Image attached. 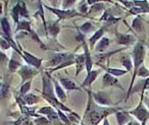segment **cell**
I'll return each instance as SVG.
<instances>
[{"label":"cell","mask_w":149,"mask_h":125,"mask_svg":"<svg viewBox=\"0 0 149 125\" xmlns=\"http://www.w3.org/2000/svg\"><path fill=\"white\" fill-rule=\"evenodd\" d=\"M147 106H148V109H149V102L147 103Z\"/></svg>","instance_id":"816d5d0a"},{"label":"cell","mask_w":149,"mask_h":125,"mask_svg":"<svg viewBox=\"0 0 149 125\" xmlns=\"http://www.w3.org/2000/svg\"><path fill=\"white\" fill-rule=\"evenodd\" d=\"M120 3H123L125 6L128 7L129 10H130L131 8H133V7H134V2H133V1H120Z\"/></svg>","instance_id":"ee69618b"},{"label":"cell","mask_w":149,"mask_h":125,"mask_svg":"<svg viewBox=\"0 0 149 125\" xmlns=\"http://www.w3.org/2000/svg\"><path fill=\"white\" fill-rule=\"evenodd\" d=\"M59 81L62 88L66 90H81V86H78L72 80L68 77H60Z\"/></svg>","instance_id":"2e32d148"},{"label":"cell","mask_w":149,"mask_h":125,"mask_svg":"<svg viewBox=\"0 0 149 125\" xmlns=\"http://www.w3.org/2000/svg\"><path fill=\"white\" fill-rule=\"evenodd\" d=\"M2 10H3V6H2V3L0 2V17L2 15Z\"/></svg>","instance_id":"c3c4849f"},{"label":"cell","mask_w":149,"mask_h":125,"mask_svg":"<svg viewBox=\"0 0 149 125\" xmlns=\"http://www.w3.org/2000/svg\"><path fill=\"white\" fill-rule=\"evenodd\" d=\"M105 8V5H104V3L102 2H96L95 4H93L91 6V8L89 9V12H99V11H102L103 9Z\"/></svg>","instance_id":"8d00e7d4"},{"label":"cell","mask_w":149,"mask_h":125,"mask_svg":"<svg viewBox=\"0 0 149 125\" xmlns=\"http://www.w3.org/2000/svg\"><path fill=\"white\" fill-rule=\"evenodd\" d=\"M38 114L39 115H45L46 118L49 119L51 122H56V121H60L59 117H58L57 111L53 108L52 106H45L42 108L38 109Z\"/></svg>","instance_id":"30bf717a"},{"label":"cell","mask_w":149,"mask_h":125,"mask_svg":"<svg viewBox=\"0 0 149 125\" xmlns=\"http://www.w3.org/2000/svg\"><path fill=\"white\" fill-rule=\"evenodd\" d=\"M100 73V70H92L89 73H87V76L84 79V81L81 84V88H91V84H93L94 80L97 78L98 74Z\"/></svg>","instance_id":"9a60e30c"},{"label":"cell","mask_w":149,"mask_h":125,"mask_svg":"<svg viewBox=\"0 0 149 125\" xmlns=\"http://www.w3.org/2000/svg\"><path fill=\"white\" fill-rule=\"evenodd\" d=\"M103 34H104V29L103 28H101V29L97 30V31L93 34V36L90 37L89 44H90V48H91V49H93L94 46H95V44L97 43V42H99L100 40L103 38Z\"/></svg>","instance_id":"7402d4cb"},{"label":"cell","mask_w":149,"mask_h":125,"mask_svg":"<svg viewBox=\"0 0 149 125\" xmlns=\"http://www.w3.org/2000/svg\"><path fill=\"white\" fill-rule=\"evenodd\" d=\"M19 31H25L28 32L29 34L33 33V30L31 28V23L29 21H26V19H23V21H19V23L17 25V29H15V33H19Z\"/></svg>","instance_id":"603a6c76"},{"label":"cell","mask_w":149,"mask_h":125,"mask_svg":"<svg viewBox=\"0 0 149 125\" xmlns=\"http://www.w3.org/2000/svg\"><path fill=\"white\" fill-rule=\"evenodd\" d=\"M102 125H110L109 124V121H108V118L104 119V120H103V124H102Z\"/></svg>","instance_id":"7dc6e473"},{"label":"cell","mask_w":149,"mask_h":125,"mask_svg":"<svg viewBox=\"0 0 149 125\" xmlns=\"http://www.w3.org/2000/svg\"><path fill=\"white\" fill-rule=\"evenodd\" d=\"M104 69H106V72L109 73L110 75L114 76V77L125 75V74L128 73V71H127L126 69H120V68H109V67H107V68H104Z\"/></svg>","instance_id":"1f68e13d"},{"label":"cell","mask_w":149,"mask_h":125,"mask_svg":"<svg viewBox=\"0 0 149 125\" xmlns=\"http://www.w3.org/2000/svg\"><path fill=\"white\" fill-rule=\"evenodd\" d=\"M37 5H38V10L36 12L35 17L39 15L41 17V19L43 21V26H44V31H45V34L47 33V23H46V19H45V13H44V5L42 4V1H37Z\"/></svg>","instance_id":"484cf974"},{"label":"cell","mask_w":149,"mask_h":125,"mask_svg":"<svg viewBox=\"0 0 149 125\" xmlns=\"http://www.w3.org/2000/svg\"><path fill=\"white\" fill-rule=\"evenodd\" d=\"M127 125H141V124L137 122V121H130Z\"/></svg>","instance_id":"bcb514c9"},{"label":"cell","mask_w":149,"mask_h":125,"mask_svg":"<svg viewBox=\"0 0 149 125\" xmlns=\"http://www.w3.org/2000/svg\"><path fill=\"white\" fill-rule=\"evenodd\" d=\"M33 123L35 125H51L52 122L48 118H46V117H43V116L40 115L39 117H37L36 119H34Z\"/></svg>","instance_id":"836d02e7"},{"label":"cell","mask_w":149,"mask_h":125,"mask_svg":"<svg viewBox=\"0 0 149 125\" xmlns=\"http://www.w3.org/2000/svg\"><path fill=\"white\" fill-rule=\"evenodd\" d=\"M123 50H125V48H122V49H118V50H114V51H110V52H105V53H99V54H96L94 57H95V59L97 60L96 61V63L98 64V65H102V63H104L105 61H107V60H109V58L111 57L112 55H114V54L118 53V52H122Z\"/></svg>","instance_id":"5bb4252c"},{"label":"cell","mask_w":149,"mask_h":125,"mask_svg":"<svg viewBox=\"0 0 149 125\" xmlns=\"http://www.w3.org/2000/svg\"><path fill=\"white\" fill-rule=\"evenodd\" d=\"M0 36H1V37H2V36H3V33H0Z\"/></svg>","instance_id":"f907efd6"},{"label":"cell","mask_w":149,"mask_h":125,"mask_svg":"<svg viewBox=\"0 0 149 125\" xmlns=\"http://www.w3.org/2000/svg\"><path fill=\"white\" fill-rule=\"evenodd\" d=\"M143 100H144V94L141 95V101L138 106L133 110L129 111V114L133 115L142 125H146L147 121L149 120V110L145 107Z\"/></svg>","instance_id":"277c9868"},{"label":"cell","mask_w":149,"mask_h":125,"mask_svg":"<svg viewBox=\"0 0 149 125\" xmlns=\"http://www.w3.org/2000/svg\"><path fill=\"white\" fill-rule=\"evenodd\" d=\"M120 60L122 65L126 68L127 71L128 72L132 71L133 70V60H132V58L130 57V55H128V54H123V55L120 56Z\"/></svg>","instance_id":"cb8c5ba5"},{"label":"cell","mask_w":149,"mask_h":125,"mask_svg":"<svg viewBox=\"0 0 149 125\" xmlns=\"http://www.w3.org/2000/svg\"><path fill=\"white\" fill-rule=\"evenodd\" d=\"M76 3V0H64L62 1V8L63 10H68V8L72 7Z\"/></svg>","instance_id":"60d3db41"},{"label":"cell","mask_w":149,"mask_h":125,"mask_svg":"<svg viewBox=\"0 0 149 125\" xmlns=\"http://www.w3.org/2000/svg\"><path fill=\"white\" fill-rule=\"evenodd\" d=\"M145 55H146V48H145V44L143 41H139L135 44L134 49H133L132 52V59H133V69H134V72H133V76H132V80H131L130 84V88L128 90V93H127V97L126 100H128L130 98L131 95V90L134 88V81L136 79L137 76V72H138L139 68L142 66L143 62H144V58Z\"/></svg>","instance_id":"7a4b0ae2"},{"label":"cell","mask_w":149,"mask_h":125,"mask_svg":"<svg viewBox=\"0 0 149 125\" xmlns=\"http://www.w3.org/2000/svg\"><path fill=\"white\" fill-rule=\"evenodd\" d=\"M132 27L133 29L136 31V33L138 34H145V31H144V27H143V21H142V19L140 17H136L135 19H133V23H132Z\"/></svg>","instance_id":"d4e9b609"},{"label":"cell","mask_w":149,"mask_h":125,"mask_svg":"<svg viewBox=\"0 0 149 125\" xmlns=\"http://www.w3.org/2000/svg\"><path fill=\"white\" fill-rule=\"evenodd\" d=\"M74 60H76V65H77L76 76H78L80 72H82L86 68V57H85V54L77 55L76 57H74Z\"/></svg>","instance_id":"44dd1931"},{"label":"cell","mask_w":149,"mask_h":125,"mask_svg":"<svg viewBox=\"0 0 149 125\" xmlns=\"http://www.w3.org/2000/svg\"><path fill=\"white\" fill-rule=\"evenodd\" d=\"M100 21H108V23H116V21H120V19L116 17L113 15V13L110 10H105L101 17H100Z\"/></svg>","instance_id":"f546056e"},{"label":"cell","mask_w":149,"mask_h":125,"mask_svg":"<svg viewBox=\"0 0 149 125\" xmlns=\"http://www.w3.org/2000/svg\"><path fill=\"white\" fill-rule=\"evenodd\" d=\"M72 125H74V124H72Z\"/></svg>","instance_id":"11a10c76"},{"label":"cell","mask_w":149,"mask_h":125,"mask_svg":"<svg viewBox=\"0 0 149 125\" xmlns=\"http://www.w3.org/2000/svg\"><path fill=\"white\" fill-rule=\"evenodd\" d=\"M74 60V55L72 53H56L52 56L51 60L47 63V66H57L65 63V62Z\"/></svg>","instance_id":"8992f818"},{"label":"cell","mask_w":149,"mask_h":125,"mask_svg":"<svg viewBox=\"0 0 149 125\" xmlns=\"http://www.w3.org/2000/svg\"><path fill=\"white\" fill-rule=\"evenodd\" d=\"M148 100H149V98H148Z\"/></svg>","instance_id":"db71d44e"},{"label":"cell","mask_w":149,"mask_h":125,"mask_svg":"<svg viewBox=\"0 0 149 125\" xmlns=\"http://www.w3.org/2000/svg\"><path fill=\"white\" fill-rule=\"evenodd\" d=\"M19 67H22L21 62H19V60L15 59V54H13V58H11V59H9V62H8V70L11 72V73H13V72L17 71V70L19 69Z\"/></svg>","instance_id":"4dcf8cb0"},{"label":"cell","mask_w":149,"mask_h":125,"mask_svg":"<svg viewBox=\"0 0 149 125\" xmlns=\"http://www.w3.org/2000/svg\"><path fill=\"white\" fill-rule=\"evenodd\" d=\"M86 90L88 93V105L83 119L84 125H97L101 120L107 118L108 115L116 114V112L120 111V108L97 106L92 98L91 90L89 88Z\"/></svg>","instance_id":"6da1fadb"},{"label":"cell","mask_w":149,"mask_h":125,"mask_svg":"<svg viewBox=\"0 0 149 125\" xmlns=\"http://www.w3.org/2000/svg\"><path fill=\"white\" fill-rule=\"evenodd\" d=\"M88 4L87 3H85V1H83V2L80 4V13H86L88 12V8H87Z\"/></svg>","instance_id":"7bdbcfd3"},{"label":"cell","mask_w":149,"mask_h":125,"mask_svg":"<svg viewBox=\"0 0 149 125\" xmlns=\"http://www.w3.org/2000/svg\"><path fill=\"white\" fill-rule=\"evenodd\" d=\"M52 82H53V86H54V90H55V94L57 96V98L59 99V101L61 103H63L66 101V94L64 93V90L60 84L57 81L56 79H52Z\"/></svg>","instance_id":"d6986e66"},{"label":"cell","mask_w":149,"mask_h":125,"mask_svg":"<svg viewBox=\"0 0 149 125\" xmlns=\"http://www.w3.org/2000/svg\"><path fill=\"white\" fill-rule=\"evenodd\" d=\"M17 100L19 104L32 106V105H35V104H37V103H39L40 101H41V98L35 94H27L24 97H17Z\"/></svg>","instance_id":"7c38bea8"},{"label":"cell","mask_w":149,"mask_h":125,"mask_svg":"<svg viewBox=\"0 0 149 125\" xmlns=\"http://www.w3.org/2000/svg\"><path fill=\"white\" fill-rule=\"evenodd\" d=\"M10 15H11V17H13V21H15V23L17 25L19 21V17H21V1L17 2L15 6L11 9Z\"/></svg>","instance_id":"83f0119b"},{"label":"cell","mask_w":149,"mask_h":125,"mask_svg":"<svg viewBox=\"0 0 149 125\" xmlns=\"http://www.w3.org/2000/svg\"><path fill=\"white\" fill-rule=\"evenodd\" d=\"M109 43H110V40L106 37H103L97 43V45H96V47H95V50L97 52H100V53H103V51H105L106 48L109 46Z\"/></svg>","instance_id":"4316f807"},{"label":"cell","mask_w":149,"mask_h":125,"mask_svg":"<svg viewBox=\"0 0 149 125\" xmlns=\"http://www.w3.org/2000/svg\"><path fill=\"white\" fill-rule=\"evenodd\" d=\"M102 84H103L104 88H108V86H116V88H120V90H124V88L120 86V81L118 80V78L114 77V76L110 75L109 73L106 72L105 74L102 77Z\"/></svg>","instance_id":"4fadbf2b"},{"label":"cell","mask_w":149,"mask_h":125,"mask_svg":"<svg viewBox=\"0 0 149 125\" xmlns=\"http://www.w3.org/2000/svg\"><path fill=\"white\" fill-rule=\"evenodd\" d=\"M2 86H3V84L2 82H0V90H1V88H2Z\"/></svg>","instance_id":"681fc988"},{"label":"cell","mask_w":149,"mask_h":125,"mask_svg":"<svg viewBox=\"0 0 149 125\" xmlns=\"http://www.w3.org/2000/svg\"><path fill=\"white\" fill-rule=\"evenodd\" d=\"M19 74L22 77V81H23V84L25 82L31 80L34 76H36L39 72V70L36 69V68L32 67L30 65H22V67L19 69Z\"/></svg>","instance_id":"ba28073f"},{"label":"cell","mask_w":149,"mask_h":125,"mask_svg":"<svg viewBox=\"0 0 149 125\" xmlns=\"http://www.w3.org/2000/svg\"><path fill=\"white\" fill-rule=\"evenodd\" d=\"M137 75L140 76L141 78H147V77H149V70L147 69L145 66L142 65L139 68L138 72H137Z\"/></svg>","instance_id":"74e56055"},{"label":"cell","mask_w":149,"mask_h":125,"mask_svg":"<svg viewBox=\"0 0 149 125\" xmlns=\"http://www.w3.org/2000/svg\"><path fill=\"white\" fill-rule=\"evenodd\" d=\"M116 117L118 125H127L130 121H132L128 111H118L116 113Z\"/></svg>","instance_id":"ac0fdd59"},{"label":"cell","mask_w":149,"mask_h":125,"mask_svg":"<svg viewBox=\"0 0 149 125\" xmlns=\"http://www.w3.org/2000/svg\"><path fill=\"white\" fill-rule=\"evenodd\" d=\"M19 55H21L22 57L24 58V60H25V61L27 62L30 66H32V67L36 68V69H38V70L41 68L43 59L36 57V56L32 55L31 53H29L28 51L23 50V49H19Z\"/></svg>","instance_id":"52a82bcc"},{"label":"cell","mask_w":149,"mask_h":125,"mask_svg":"<svg viewBox=\"0 0 149 125\" xmlns=\"http://www.w3.org/2000/svg\"><path fill=\"white\" fill-rule=\"evenodd\" d=\"M82 45L84 47V54H85V57H86V70H87V73H89L90 71H92L93 59H92L91 55H90L89 47H88V44L86 43V41L82 42Z\"/></svg>","instance_id":"e0dca14e"},{"label":"cell","mask_w":149,"mask_h":125,"mask_svg":"<svg viewBox=\"0 0 149 125\" xmlns=\"http://www.w3.org/2000/svg\"><path fill=\"white\" fill-rule=\"evenodd\" d=\"M134 2V6L139 7L143 10V13H149V3L148 1H140V0H135L133 1Z\"/></svg>","instance_id":"d6a6232c"},{"label":"cell","mask_w":149,"mask_h":125,"mask_svg":"<svg viewBox=\"0 0 149 125\" xmlns=\"http://www.w3.org/2000/svg\"><path fill=\"white\" fill-rule=\"evenodd\" d=\"M9 86H10V77L5 78V81L3 82L2 88L0 90V100H3V99L7 98L8 96V92H9Z\"/></svg>","instance_id":"f1b7e54d"},{"label":"cell","mask_w":149,"mask_h":125,"mask_svg":"<svg viewBox=\"0 0 149 125\" xmlns=\"http://www.w3.org/2000/svg\"><path fill=\"white\" fill-rule=\"evenodd\" d=\"M92 98L95 103H97L98 105H100L101 107H107V106H112L113 102L111 101L109 97V94L105 92H96L92 94Z\"/></svg>","instance_id":"9c48e42d"},{"label":"cell","mask_w":149,"mask_h":125,"mask_svg":"<svg viewBox=\"0 0 149 125\" xmlns=\"http://www.w3.org/2000/svg\"><path fill=\"white\" fill-rule=\"evenodd\" d=\"M58 23L59 21H50L47 26V33H46V35L51 36L52 38L55 39L60 32V28L58 26Z\"/></svg>","instance_id":"ffe728a7"},{"label":"cell","mask_w":149,"mask_h":125,"mask_svg":"<svg viewBox=\"0 0 149 125\" xmlns=\"http://www.w3.org/2000/svg\"><path fill=\"white\" fill-rule=\"evenodd\" d=\"M8 62L9 59L6 56V54L3 53L2 51H0V64H7Z\"/></svg>","instance_id":"b9f144b4"},{"label":"cell","mask_w":149,"mask_h":125,"mask_svg":"<svg viewBox=\"0 0 149 125\" xmlns=\"http://www.w3.org/2000/svg\"><path fill=\"white\" fill-rule=\"evenodd\" d=\"M0 47L2 50H7L11 47V45L3 37H0Z\"/></svg>","instance_id":"ab89813d"},{"label":"cell","mask_w":149,"mask_h":125,"mask_svg":"<svg viewBox=\"0 0 149 125\" xmlns=\"http://www.w3.org/2000/svg\"><path fill=\"white\" fill-rule=\"evenodd\" d=\"M147 90H148V92H149V88H147Z\"/></svg>","instance_id":"f5cc1de1"},{"label":"cell","mask_w":149,"mask_h":125,"mask_svg":"<svg viewBox=\"0 0 149 125\" xmlns=\"http://www.w3.org/2000/svg\"><path fill=\"white\" fill-rule=\"evenodd\" d=\"M42 98L46 102L57 100L55 96V90H54V86L52 82V78L50 77V73L47 71H43L42 73Z\"/></svg>","instance_id":"3957f363"},{"label":"cell","mask_w":149,"mask_h":125,"mask_svg":"<svg viewBox=\"0 0 149 125\" xmlns=\"http://www.w3.org/2000/svg\"><path fill=\"white\" fill-rule=\"evenodd\" d=\"M79 31L82 32V33H84V34H89V33H91L92 31H94V27L91 23L87 21V23H83V25L80 27Z\"/></svg>","instance_id":"e575fe53"},{"label":"cell","mask_w":149,"mask_h":125,"mask_svg":"<svg viewBox=\"0 0 149 125\" xmlns=\"http://www.w3.org/2000/svg\"><path fill=\"white\" fill-rule=\"evenodd\" d=\"M22 122H23V117H21V118L17 119V120L13 123V125H19V124H22Z\"/></svg>","instance_id":"f6af8a7d"},{"label":"cell","mask_w":149,"mask_h":125,"mask_svg":"<svg viewBox=\"0 0 149 125\" xmlns=\"http://www.w3.org/2000/svg\"><path fill=\"white\" fill-rule=\"evenodd\" d=\"M137 42V39L135 36L130 35V34H120L116 32V43L118 45L130 46L133 45Z\"/></svg>","instance_id":"8fae6325"},{"label":"cell","mask_w":149,"mask_h":125,"mask_svg":"<svg viewBox=\"0 0 149 125\" xmlns=\"http://www.w3.org/2000/svg\"><path fill=\"white\" fill-rule=\"evenodd\" d=\"M32 86V80H29V81L25 82V84L22 86L21 90H19V97H24L28 94V92L30 90Z\"/></svg>","instance_id":"d590c367"},{"label":"cell","mask_w":149,"mask_h":125,"mask_svg":"<svg viewBox=\"0 0 149 125\" xmlns=\"http://www.w3.org/2000/svg\"><path fill=\"white\" fill-rule=\"evenodd\" d=\"M46 9L50 10L51 12H53L55 15H57L58 19L57 21H60L61 19H72L74 17H80L82 15V13L78 12L77 10L74 9H68V10H63V9H57V8H53V7H50L48 5H44Z\"/></svg>","instance_id":"5b68a950"},{"label":"cell","mask_w":149,"mask_h":125,"mask_svg":"<svg viewBox=\"0 0 149 125\" xmlns=\"http://www.w3.org/2000/svg\"><path fill=\"white\" fill-rule=\"evenodd\" d=\"M21 17H24V19H29L30 17L27 5H26V2H24V1H21Z\"/></svg>","instance_id":"f35d334b"}]
</instances>
